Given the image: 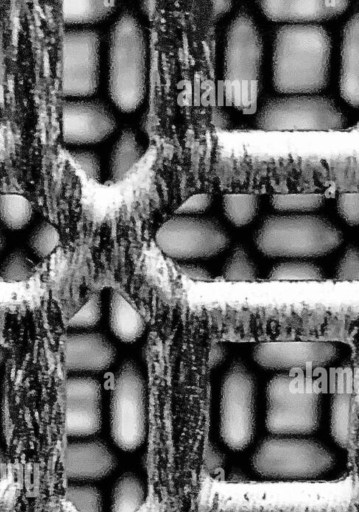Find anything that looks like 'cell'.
Segmentation results:
<instances>
[{
    "instance_id": "40",
    "label": "cell",
    "mask_w": 359,
    "mask_h": 512,
    "mask_svg": "<svg viewBox=\"0 0 359 512\" xmlns=\"http://www.w3.org/2000/svg\"><path fill=\"white\" fill-rule=\"evenodd\" d=\"M213 17H220L223 13L230 10L233 3L231 1H214L213 3Z\"/></svg>"
},
{
    "instance_id": "7",
    "label": "cell",
    "mask_w": 359,
    "mask_h": 512,
    "mask_svg": "<svg viewBox=\"0 0 359 512\" xmlns=\"http://www.w3.org/2000/svg\"><path fill=\"white\" fill-rule=\"evenodd\" d=\"M256 378L240 359L227 368L220 388V436L232 450H244L256 429Z\"/></svg>"
},
{
    "instance_id": "38",
    "label": "cell",
    "mask_w": 359,
    "mask_h": 512,
    "mask_svg": "<svg viewBox=\"0 0 359 512\" xmlns=\"http://www.w3.org/2000/svg\"><path fill=\"white\" fill-rule=\"evenodd\" d=\"M177 270L184 276L197 281H211L212 275L202 266L193 263H179Z\"/></svg>"
},
{
    "instance_id": "16",
    "label": "cell",
    "mask_w": 359,
    "mask_h": 512,
    "mask_svg": "<svg viewBox=\"0 0 359 512\" xmlns=\"http://www.w3.org/2000/svg\"><path fill=\"white\" fill-rule=\"evenodd\" d=\"M63 355L68 372H100L114 363L116 349L103 334L68 333L64 339Z\"/></svg>"
},
{
    "instance_id": "22",
    "label": "cell",
    "mask_w": 359,
    "mask_h": 512,
    "mask_svg": "<svg viewBox=\"0 0 359 512\" xmlns=\"http://www.w3.org/2000/svg\"><path fill=\"white\" fill-rule=\"evenodd\" d=\"M114 1L69 0L62 2V19L67 24H89L106 18L113 12Z\"/></svg>"
},
{
    "instance_id": "6",
    "label": "cell",
    "mask_w": 359,
    "mask_h": 512,
    "mask_svg": "<svg viewBox=\"0 0 359 512\" xmlns=\"http://www.w3.org/2000/svg\"><path fill=\"white\" fill-rule=\"evenodd\" d=\"M321 419V394L301 376L280 373L266 387V427L273 435L306 436Z\"/></svg>"
},
{
    "instance_id": "1",
    "label": "cell",
    "mask_w": 359,
    "mask_h": 512,
    "mask_svg": "<svg viewBox=\"0 0 359 512\" xmlns=\"http://www.w3.org/2000/svg\"><path fill=\"white\" fill-rule=\"evenodd\" d=\"M331 38L317 24H285L274 37L272 81L282 94H315L329 82Z\"/></svg>"
},
{
    "instance_id": "18",
    "label": "cell",
    "mask_w": 359,
    "mask_h": 512,
    "mask_svg": "<svg viewBox=\"0 0 359 512\" xmlns=\"http://www.w3.org/2000/svg\"><path fill=\"white\" fill-rule=\"evenodd\" d=\"M339 90L341 97L352 107L359 104V14L346 22L340 47Z\"/></svg>"
},
{
    "instance_id": "12",
    "label": "cell",
    "mask_w": 359,
    "mask_h": 512,
    "mask_svg": "<svg viewBox=\"0 0 359 512\" xmlns=\"http://www.w3.org/2000/svg\"><path fill=\"white\" fill-rule=\"evenodd\" d=\"M339 348L324 341H274L257 344L252 351L254 361L271 370L292 371L319 368L339 357Z\"/></svg>"
},
{
    "instance_id": "25",
    "label": "cell",
    "mask_w": 359,
    "mask_h": 512,
    "mask_svg": "<svg viewBox=\"0 0 359 512\" xmlns=\"http://www.w3.org/2000/svg\"><path fill=\"white\" fill-rule=\"evenodd\" d=\"M33 214L30 201L19 194L0 195V220L6 227L18 230L26 226Z\"/></svg>"
},
{
    "instance_id": "29",
    "label": "cell",
    "mask_w": 359,
    "mask_h": 512,
    "mask_svg": "<svg viewBox=\"0 0 359 512\" xmlns=\"http://www.w3.org/2000/svg\"><path fill=\"white\" fill-rule=\"evenodd\" d=\"M35 273L33 263L25 251H12L0 266V281L20 282L31 278Z\"/></svg>"
},
{
    "instance_id": "37",
    "label": "cell",
    "mask_w": 359,
    "mask_h": 512,
    "mask_svg": "<svg viewBox=\"0 0 359 512\" xmlns=\"http://www.w3.org/2000/svg\"><path fill=\"white\" fill-rule=\"evenodd\" d=\"M224 463V454L212 442H208L204 450V465L208 471L219 469Z\"/></svg>"
},
{
    "instance_id": "20",
    "label": "cell",
    "mask_w": 359,
    "mask_h": 512,
    "mask_svg": "<svg viewBox=\"0 0 359 512\" xmlns=\"http://www.w3.org/2000/svg\"><path fill=\"white\" fill-rule=\"evenodd\" d=\"M109 325L114 335L127 343L136 341L145 330L141 314L118 291L110 295Z\"/></svg>"
},
{
    "instance_id": "39",
    "label": "cell",
    "mask_w": 359,
    "mask_h": 512,
    "mask_svg": "<svg viewBox=\"0 0 359 512\" xmlns=\"http://www.w3.org/2000/svg\"><path fill=\"white\" fill-rule=\"evenodd\" d=\"M227 355L226 347L221 343H214L211 346L208 357V366L210 369L216 368L225 360Z\"/></svg>"
},
{
    "instance_id": "5",
    "label": "cell",
    "mask_w": 359,
    "mask_h": 512,
    "mask_svg": "<svg viewBox=\"0 0 359 512\" xmlns=\"http://www.w3.org/2000/svg\"><path fill=\"white\" fill-rule=\"evenodd\" d=\"M251 462L262 477L304 480L331 470L335 455L321 442L305 436L272 435L259 443Z\"/></svg>"
},
{
    "instance_id": "23",
    "label": "cell",
    "mask_w": 359,
    "mask_h": 512,
    "mask_svg": "<svg viewBox=\"0 0 359 512\" xmlns=\"http://www.w3.org/2000/svg\"><path fill=\"white\" fill-rule=\"evenodd\" d=\"M142 148L131 130H124L115 143L111 158L110 172L113 182L120 181L138 162Z\"/></svg>"
},
{
    "instance_id": "10",
    "label": "cell",
    "mask_w": 359,
    "mask_h": 512,
    "mask_svg": "<svg viewBox=\"0 0 359 512\" xmlns=\"http://www.w3.org/2000/svg\"><path fill=\"white\" fill-rule=\"evenodd\" d=\"M155 241L168 257L186 260L221 253L229 245L230 237L215 219L176 215L158 228Z\"/></svg>"
},
{
    "instance_id": "33",
    "label": "cell",
    "mask_w": 359,
    "mask_h": 512,
    "mask_svg": "<svg viewBox=\"0 0 359 512\" xmlns=\"http://www.w3.org/2000/svg\"><path fill=\"white\" fill-rule=\"evenodd\" d=\"M337 280L357 281L359 279V254L357 247H347L335 272Z\"/></svg>"
},
{
    "instance_id": "41",
    "label": "cell",
    "mask_w": 359,
    "mask_h": 512,
    "mask_svg": "<svg viewBox=\"0 0 359 512\" xmlns=\"http://www.w3.org/2000/svg\"><path fill=\"white\" fill-rule=\"evenodd\" d=\"M7 463V457L3 449L0 447V479H2L7 472Z\"/></svg>"
},
{
    "instance_id": "2",
    "label": "cell",
    "mask_w": 359,
    "mask_h": 512,
    "mask_svg": "<svg viewBox=\"0 0 359 512\" xmlns=\"http://www.w3.org/2000/svg\"><path fill=\"white\" fill-rule=\"evenodd\" d=\"M342 241L341 230L329 219L307 213L269 215L254 235L256 247L268 257H320Z\"/></svg>"
},
{
    "instance_id": "11",
    "label": "cell",
    "mask_w": 359,
    "mask_h": 512,
    "mask_svg": "<svg viewBox=\"0 0 359 512\" xmlns=\"http://www.w3.org/2000/svg\"><path fill=\"white\" fill-rule=\"evenodd\" d=\"M100 77V35L92 29L66 31L62 40L63 95H92Z\"/></svg>"
},
{
    "instance_id": "8",
    "label": "cell",
    "mask_w": 359,
    "mask_h": 512,
    "mask_svg": "<svg viewBox=\"0 0 359 512\" xmlns=\"http://www.w3.org/2000/svg\"><path fill=\"white\" fill-rule=\"evenodd\" d=\"M110 430L124 451L140 447L147 435V391L138 365L125 361L117 371L110 400Z\"/></svg>"
},
{
    "instance_id": "43",
    "label": "cell",
    "mask_w": 359,
    "mask_h": 512,
    "mask_svg": "<svg viewBox=\"0 0 359 512\" xmlns=\"http://www.w3.org/2000/svg\"><path fill=\"white\" fill-rule=\"evenodd\" d=\"M4 242H5V240H4V236H3V234H2V233H1V231H0V251H1V250L3 249V247H4Z\"/></svg>"
},
{
    "instance_id": "26",
    "label": "cell",
    "mask_w": 359,
    "mask_h": 512,
    "mask_svg": "<svg viewBox=\"0 0 359 512\" xmlns=\"http://www.w3.org/2000/svg\"><path fill=\"white\" fill-rule=\"evenodd\" d=\"M322 269L310 261H285L273 266L268 280H322Z\"/></svg>"
},
{
    "instance_id": "13",
    "label": "cell",
    "mask_w": 359,
    "mask_h": 512,
    "mask_svg": "<svg viewBox=\"0 0 359 512\" xmlns=\"http://www.w3.org/2000/svg\"><path fill=\"white\" fill-rule=\"evenodd\" d=\"M101 384L90 376L69 377L64 385L65 432L70 437L96 434L102 426Z\"/></svg>"
},
{
    "instance_id": "19",
    "label": "cell",
    "mask_w": 359,
    "mask_h": 512,
    "mask_svg": "<svg viewBox=\"0 0 359 512\" xmlns=\"http://www.w3.org/2000/svg\"><path fill=\"white\" fill-rule=\"evenodd\" d=\"M331 434L342 447H349L357 436L358 404L349 391H337L331 399Z\"/></svg>"
},
{
    "instance_id": "27",
    "label": "cell",
    "mask_w": 359,
    "mask_h": 512,
    "mask_svg": "<svg viewBox=\"0 0 359 512\" xmlns=\"http://www.w3.org/2000/svg\"><path fill=\"white\" fill-rule=\"evenodd\" d=\"M257 276L254 261L242 246H236L223 266L222 278L228 281H254Z\"/></svg>"
},
{
    "instance_id": "24",
    "label": "cell",
    "mask_w": 359,
    "mask_h": 512,
    "mask_svg": "<svg viewBox=\"0 0 359 512\" xmlns=\"http://www.w3.org/2000/svg\"><path fill=\"white\" fill-rule=\"evenodd\" d=\"M222 205L227 219L235 226L242 227L255 218L260 200L256 194H225Z\"/></svg>"
},
{
    "instance_id": "42",
    "label": "cell",
    "mask_w": 359,
    "mask_h": 512,
    "mask_svg": "<svg viewBox=\"0 0 359 512\" xmlns=\"http://www.w3.org/2000/svg\"><path fill=\"white\" fill-rule=\"evenodd\" d=\"M6 352L4 348L0 345V366L3 364L5 360Z\"/></svg>"
},
{
    "instance_id": "32",
    "label": "cell",
    "mask_w": 359,
    "mask_h": 512,
    "mask_svg": "<svg viewBox=\"0 0 359 512\" xmlns=\"http://www.w3.org/2000/svg\"><path fill=\"white\" fill-rule=\"evenodd\" d=\"M102 311L101 296L98 292L93 293L82 308L70 319L69 326L72 328H90L95 326Z\"/></svg>"
},
{
    "instance_id": "21",
    "label": "cell",
    "mask_w": 359,
    "mask_h": 512,
    "mask_svg": "<svg viewBox=\"0 0 359 512\" xmlns=\"http://www.w3.org/2000/svg\"><path fill=\"white\" fill-rule=\"evenodd\" d=\"M145 487L131 472L118 478L112 491L111 512H136L144 503Z\"/></svg>"
},
{
    "instance_id": "34",
    "label": "cell",
    "mask_w": 359,
    "mask_h": 512,
    "mask_svg": "<svg viewBox=\"0 0 359 512\" xmlns=\"http://www.w3.org/2000/svg\"><path fill=\"white\" fill-rule=\"evenodd\" d=\"M339 215L351 226L359 223V194L358 192H344L337 198Z\"/></svg>"
},
{
    "instance_id": "28",
    "label": "cell",
    "mask_w": 359,
    "mask_h": 512,
    "mask_svg": "<svg viewBox=\"0 0 359 512\" xmlns=\"http://www.w3.org/2000/svg\"><path fill=\"white\" fill-rule=\"evenodd\" d=\"M270 202L279 211L310 212L323 205L324 197L317 193L277 194Z\"/></svg>"
},
{
    "instance_id": "35",
    "label": "cell",
    "mask_w": 359,
    "mask_h": 512,
    "mask_svg": "<svg viewBox=\"0 0 359 512\" xmlns=\"http://www.w3.org/2000/svg\"><path fill=\"white\" fill-rule=\"evenodd\" d=\"M71 157L88 177L94 180L100 178V160L95 153L91 151H72Z\"/></svg>"
},
{
    "instance_id": "36",
    "label": "cell",
    "mask_w": 359,
    "mask_h": 512,
    "mask_svg": "<svg viewBox=\"0 0 359 512\" xmlns=\"http://www.w3.org/2000/svg\"><path fill=\"white\" fill-rule=\"evenodd\" d=\"M212 202V197L206 193L195 194L183 202L177 209V215L200 213L205 211Z\"/></svg>"
},
{
    "instance_id": "9",
    "label": "cell",
    "mask_w": 359,
    "mask_h": 512,
    "mask_svg": "<svg viewBox=\"0 0 359 512\" xmlns=\"http://www.w3.org/2000/svg\"><path fill=\"white\" fill-rule=\"evenodd\" d=\"M255 124L264 131H327L344 128L347 118L327 97L298 94L268 100L258 110Z\"/></svg>"
},
{
    "instance_id": "17",
    "label": "cell",
    "mask_w": 359,
    "mask_h": 512,
    "mask_svg": "<svg viewBox=\"0 0 359 512\" xmlns=\"http://www.w3.org/2000/svg\"><path fill=\"white\" fill-rule=\"evenodd\" d=\"M262 13L271 21L312 24L341 15L350 2L328 0L260 1Z\"/></svg>"
},
{
    "instance_id": "4",
    "label": "cell",
    "mask_w": 359,
    "mask_h": 512,
    "mask_svg": "<svg viewBox=\"0 0 359 512\" xmlns=\"http://www.w3.org/2000/svg\"><path fill=\"white\" fill-rule=\"evenodd\" d=\"M146 41L138 19L123 13L111 30L109 43L108 90L123 112L136 110L146 92Z\"/></svg>"
},
{
    "instance_id": "14",
    "label": "cell",
    "mask_w": 359,
    "mask_h": 512,
    "mask_svg": "<svg viewBox=\"0 0 359 512\" xmlns=\"http://www.w3.org/2000/svg\"><path fill=\"white\" fill-rule=\"evenodd\" d=\"M62 136L69 144H91L107 138L116 127L110 110L98 101H64Z\"/></svg>"
},
{
    "instance_id": "3",
    "label": "cell",
    "mask_w": 359,
    "mask_h": 512,
    "mask_svg": "<svg viewBox=\"0 0 359 512\" xmlns=\"http://www.w3.org/2000/svg\"><path fill=\"white\" fill-rule=\"evenodd\" d=\"M263 43L259 28L246 11L231 20L224 43L223 84L229 105L252 110L260 92Z\"/></svg>"
},
{
    "instance_id": "15",
    "label": "cell",
    "mask_w": 359,
    "mask_h": 512,
    "mask_svg": "<svg viewBox=\"0 0 359 512\" xmlns=\"http://www.w3.org/2000/svg\"><path fill=\"white\" fill-rule=\"evenodd\" d=\"M63 460L65 476L70 481L101 479L117 466L114 453L98 439L68 442Z\"/></svg>"
},
{
    "instance_id": "31",
    "label": "cell",
    "mask_w": 359,
    "mask_h": 512,
    "mask_svg": "<svg viewBox=\"0 0 359 512\" xmlns=\"http://www.w3.org/2000/svg\"><path fill=\"white\" fill-rule=\"evenodd\" d=\"M59 233L49 222H42L32 231L29 246L40 258L48 257L59 244Z\"/></svg>"
},
{
    "instance_id": "30",
    "label": "cell",
    "mask_w": 359,
    "mask_h": 512,
    "mask_svg": "<svg viewBox=\"0 0 359 512\" xmlns=\"http://www.w3.org/2000/svg\"><path fill=\"white\" fill-rule=\"evenodd\" d=\"M66 499L79 512H102L101 493L91 484H70L66 489Z\"/></svg>"
}]
</instances>
